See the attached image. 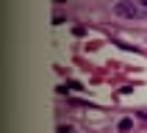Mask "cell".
<instances>
[{
  "instance_id": "6da1fadb",
  "label": "cell",
  "mask_w": 147,
  "mask_h": 133,
  "mask_svg": "<svg viewBox=\"0 0 147 133\" xmlns=\"http://www.w3.org/2000/svg\"><path fill=\"white\" fill-rule=\"evenodd\" d=\"M114 14L125 17V19H144V8L139 0H117L114 3Z\"/></svg>"
},
{
  "instance_id": "7a4b0ae2",
  "label": "cell",
  "mask_w": 147,
  "mask_h": 133,
  "mask_svg": "<svg viewBox=\"0 0 147 133\" xmlns=\"http://www.w3.org/2000/svg\"><path fill=\"white\" fill-rule=\"evenodd\" d=\"M139 3H142V8H144V11H147V0H139Z\"/></svg>"
}]
</instances>
